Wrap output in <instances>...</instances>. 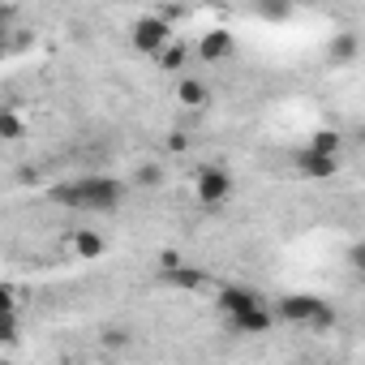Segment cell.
Listing matches in <instances>:
<instances>
[{
  "label": "cell",
  "mask_w": 365,
  "mask_h": 365,
  "mask_svg": "<svg viewBox=\"0 0 365 365\" xmlns=\"http://www.w3.org/2000/svg\"><path fill=\"white\" fill-rule=\"evenodd\" d=\"M232 190H237V180H232L228 168L207 163V168H198V176H194V198H198L202 207H224V202L232 198Z\"/></svg>",
  "instance_id": "7a4b0ae2"
},
{
  "label": "cell",
  "mask_w": 365,
  "mask_h": 365,
  "mask_svg": "<svg viewBox=\"0 0 365 365\" xmlns=\"http://www.w3.org/2000/svg\"><path fill=\"white\" fill-rule=\"evenodd\" d=\"M5 43H9V39H5V26H0V52H5Z\"/></svg>",
  "instance_id": "cb8c5ba5"
},
{
  "label": "cell",
  "mask_w": 365,
  "mask_h": 365,
  "mask_svg": "<svg viewBox=\"0 0 365 365\" xmlns=\"http://www.w3.org/2000/svg\"><path fill=\"white\" fill-rule=\"evenodd\" d=\"M232 48H237L232 31L215 26V31H207V35L198 39V61H207V65H220V61H228V56H232Z\"/></svg>",
  "instance_id": "52a82bcc"
},
{
  "label": "cell",
  "mask_w": 365,
  "mask_h": 365,
  "mask_svg": "<svg viewBox=\"0 0 365 365\" xmlns=\"http://www.w3.org/2000/svg\"><path fill=\"white\" fill-rule=\"evenodd\" d=\"M356 56H361V39H356L352 31H344V35H335V39L327 43V65H331V69H348Z\"/></svg>",
  "instance_id": "ba28073f"
},
{
  "label": "cell",
  "mask_w": 365,
  "mask_h": 365,
  "mask_svg": "<svg viewBox=\"0 0 365 365\" xmlns=\"http://www.w3.org/2000/svg\"><path fill=\"white\" fill-rule=\"evenodd\" d=\"M335 322H339V314L322 301V305H318V314L309 318V327H305V331H318V335H322V331H335Z\"/></svg>",
  "instance_id": "e0dca14e"
},
{
  "label": "cell",
  "mask_w": 365,
  "mask_h": 365,
  "mask_svg": "<svg viewBox=\"0 0 365 365\" xmlns=\"http://www.w3.org/2000/svg\"><path fill=\"white\" fill-rule=\"evenodd\" d=\"M258 301H262V292L250 288V284H224V288H220V309H224V314H241V309H250V305H258Z\"/></svg>",
  "instance_id": "9c48e42d"
},
{
  "label": "cell",
  "mask_w": 365,
  "mask_h": 365,
  "mask_svg": "<svg viewBox=\"0 0 365 365\" xmlns=\"http://www.w3.org/2000/svg\"><path fill=\"white\" fill-rule=\"evenodd\" d=\"M322 297H309V292H292V297H279L275 301V322H288V327H309V318L318 314Z\"/></svg>",
  "instance_id": "277c9868"
},
{
  "label": "cell",
  "mask_w": 365,
  "mask_h": 365,
  "mask_svg": "<svg viewBox=\"0 0 365 365\" xmlns=\"http://www.w3.org/2000/svg\"><path fill=\"white\" fill-rule=\"evenodd\" d=\"M309 146H314V150H322V155H339V146H344V138H339L335 129H318V133L309 138Z\"/></svg>",
  "instance_id": "9a60e30c"
},
{
  "label": "cell",
  "mask_w": 365,
  "mask_h": 365,
  "mask_svg": "<svg viewBox=\"0 0 365 365\" xmlns=\"http://www.w3.org/2000/svg\"><path fill=\"white\" fill-rule=\"evenodd\" d=\"M73 250H78V258H99V254H103V237H99L95 228H82V232L73 237Z\"/></svg>",
  "instance_id": "5bb4252c"
},
{
  "label": "cell",
  "mask_w": 365,
  "mask_h": 365,
  "mask_svg": "<svg viewBox=\"0 0 365 365\" xmlns=\"http://www.w3.org/2000/svg\"><path fill=\"white\" fill-rule=\"evenodd\" d=\"M292 163H297V172L309 176V180H331V176L339 172V155H322V150H314V146H301V150L292 155Z\"/></svg>",
  "instance_id": "5b68a950"
},
{
  "label": "cell",
  "mask_w": 365,
  "mask_h": 365,
  "mask_svg": "<svg viewBox=\"0 0 365 365\" xmlns=\"http://www.w3.org/2000/svg\"><path fill=\"white\" fill-rule=\"evenodd\" d=\"M22 133H26V125H22L18 112H0V138H5V142H18Z\"/></svg>",
  "instance_id": "ac0fdd59"
},
{
  "label": "cell",
  "mask_w": 365,
  "mask_h": 365,
  "mask_svg": "<svg viewBox=\"0 0 365 365\" xmlns=\"http://www.w3.org/2000/svg\"><path fill=\"white\" fill-rule=\"evenodd\" d=\"M228 322H232L237 335H267V331L275 327V314H271L267 301H258V305H250V309H241V314H228Z\"/></svg>",
  "instance_id": "8992f818"
},
{
  "label": "cell",
  "mask_w": 365,
  "mask_h": 365,
  "mask_svg": "<svg viewBox=\"0 0 365 365\" xmlns=\"http://www.w3.org/2000/svg\"><path fill=\"white\" fill-rule=\"evenodd\" d=\"M125 194H129L125 180H116V176H82V180H69V185H56L48 198H52L56 207L99 215V211H116V207L125 202Z\"/></svg>",
  "instance_id": "6da1fadb"
},
{
  "label": "cell",
  "mask_w": 365,
  "mask_h": 365,
  "mask_svg": "<svg viewBox=\"0 0 365 365\" xmlns=\"http://www.w3.org/2000/svg\"><path fill=\"white\" fill-rule=\"evenodd\" d=\"M176 99L185 103V108H202V103L211 99V91H207V82H202V78H180V86H176Z\"/></svg>",
  "instance_id": "8fae6325"
},
{
  "label": "cell",
  "mask_w": 365,
  "mask_h": 365,
  "mask_svg": "<svg viewBox=\"0 0 365 365\" xmlns=\"http://www.w3.org/2000/svg\"><path fill=\"white\" fill-rule=\"evenodd\" d=\"M254 9L262 22H288L292 18V0H254Z\"/></svg>",
  "instance_id": "4fadbf2b"
},
{
  "label": "cell",
  "mask_w": 365,
  "mask_h": 365,
  "mask_svg": "<svg viewBox=\"0 0 365 365\" xmlns=\"http://www.w3.org/2000/svg\"><path fill=\"white\" fill-rule=\"evenodd\" d=\"M5 309H18V292L9 284H0V314H5Z\"/></svg>",
  "instance_id": "44dd1931"
},
{
  "label": "cell",
  "mask_w": 365,
  "mask_h": 365,
  "mask_svg": "<svg viewBox=\"0 0 365 365\" xmlns=\"http://www.w3.org/2000/svg\"><path fill=\"white\" fill-rule=\"evenodd\" d=\"M155 61H159V69H172V73H176L180 65L190 61V48H185V43H172V39H168V43L155 52Z\"/></svg>",
  "instance_id": "7c38bea8"
},
{
  "label": "cell",
  "mask_w": 365,
  "mask_h": 365,
  "mask_svg": "<svg viewBox=\"0 0 365 365\" xmlns=\"http://www.w3.org/2000/svg\"><path fill=\"white\" fill-rule=\"evenodd\" d=\"M168 39H172V26H168L163 14H142V18H133V26H129V48L142 52V56H155Z\"/></svg>",
  "instance_id": "3957f363"
},
{
  "label": "cell",
  "mask_w": 365,
  "mask_h": 365,
  "mask_svg": "<svg viewBox=\"0 0 365 365\" xmlns=\"http://www.w3.org/2000/svg\"><path fill=\"white\" fill-rule=\"evenodd\" d=\"M129 339H133L129 327H108V331H103V344H108V348H129Z\"/></svg>",
  "instance_id": "ffe728a7"
},
{
  "label": "cell",
  "mask_w": 365,
  "mask_h": 365,
  "mask_svg": "<svg viewBox=\"0 0 365 365\" xmlns=\"http://www.w3.org/2000/svg\"><path fill=\"white\" fill-rule=\"evenodd\" d=\"M133 180H138L142 190H155V185H163V168H159V163H142V168L133 172Z\"/></svg>",
  "instance_id": "d6986e66"
},
{
  "label": "cell",
  "mask_w": 365,
  "mask_h": 365,
  "mask_svg": "<svg viewBox=\"0 0 365 365\" xmlns=\"http://www.w3.org/2000/svg\"><path fill=\"white\" fill-rule=\"evenodd\" d=\"M176 262H180L176 250H163V254H159V271H168V267H176Z\"/></svg>",
  "instance_id": "7402d4cb"
},
{
  "label": "cell",
  "mask_w": 365,
  "mask_h": 365,
  "mask_svg": "<svg viewBox=\"0 0 365 365\" xmlns=\"http://www.w3.org/2000/svg\"><path fill=\"white\" fill-rule=\"evenodd\" d=\"M159 279H163L168 288H180V292H198V288L207 284V275H202L198 267H190V262H176V267L159 271Z\"/></svg>",
  "instance_id": "30bf717a"
},
{
  "label": "cell",
  "mask_w": 365,
  "mask_h": 365,
  "mask_svg": "<svg viewBox=\"0 0 365 365\" xmlns=\"http://www.w3.org/2000/svg\"><path fill=\"white\" fill-rule=\"evenodd\" d=\"M22 335V318H18V309H5L0 314V344H14Z\"/></svg>",
  "instance_id": "2e32d148"
},
{
  "label": "cell",
  "mask_w": 365,
  "mask_h": 365,
  "mask_svg": "<svg viewBox=\"0 0 365 365\" xmlns=\"http://www.w3.org/2000/svg\"><path fill=\"white\" fill-rule=\"evenodd\" d=\"M361 258H365V254H361V245H352V250H348V267H352V271H361V267H365Z\"/></svg>",
  "instance_id": "603a6c76"
}]
</instances>
